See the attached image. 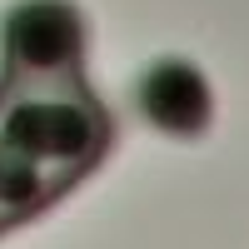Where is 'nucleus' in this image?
<instances>
[{
    "mask_svg": "<svg viewBox=\"0 0 249 249\" xmlns=\"http://www.w3.org/2000/svg\"><path fill=\"white\" fill-rule=\"evenodd\" d=\"M115 120L90 95L85 80L75 85H25L0 90V144L50 175L60 190L85 179L110 155Z\"/></svg>",
    "mask_w": 249,
    "mask_h": 249,
    "instance_id": "obj_1",
    "label": "nucleus"
},
{
    "mask_svg": "<svg viewBox=\"0 0 249 249\" xmlns=\"http://www.w3.org/2000/svg\"><path fill=\"white\" fill-rule=\"evenodd\" d=\"M140 115L155 124L160 135H175V140H195L210 130L214 120V95H210V80H204L199 65H190V60H155L150 70L140 75Z\"/></svg>",
    "mask_w": 249,
    "mask_h": 249,
    "instance_id": "obj_3",
    "label": "nucleus"
},
{
    "mask_svg": "<svg viewBox=\"0 0 249 249\" xmlns=\"http://www.w3.org/2000/svg\"><path fill=\"white\" fill-rule=\"evenodd\" d=\"M85 15L70 0H20L0 20V90L75 85L85 70Z\"/></svg>",
    "mask_w": 249,
    "mask_h": 249,
    "instance_id": "obj_2",
    "label": "nucleus"
}]
</instances>
